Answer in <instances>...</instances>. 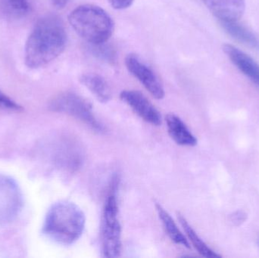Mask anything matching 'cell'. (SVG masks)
Segmentation results:
<instances>
[{
	"label": "cell",
	"mask_w": 259,
	"mask_h": 258,
	"mask_svg": "<svg viewBox=\"0 0 259 258\" xmlns=\"http://www.w3.org/2000/svg\"><path fill=\"white\" fill-rule=\"evenodd\" d=\"M66 44L67 33L62 21L56 16L41 18L26 42V65L30 68L45 66L63 53Z\"/></svg>",
	"instance_id": "1"
},
{
	"label": "cell",
	"mask_w": 259,
	"mask_h": 258,
	"mask_svg": "<svg viewBox=\"0 0 259 258\" xmlns=\"http://www.w3.org/2000/svg\"><path fill=\"white\" fill-rule=\"evenodd\" d=\"M86 218L74 203L61 201L50 208L46 216L44 233L50 239L64 245L77 242L83 234Z\"/></svg>",
	"instance_id": "2"
},
{
	"label": "cell",
	"mask_w": 259,
	"mask_h": 258,
	"mask_svg": "<svg viewBox=\"0 0 259 258\" xmlns=\"http://www.w3.org/2000/svg\"><path fill=\"white\" fill-rule=\"evenodd\" d=\"M68 21L76 33L90 45L106 42L112 36L114 23L110 15L95 5H82L70 13Z\"/></svg>",
	"instance_id": "3"
},
{
	"label": "cell",
	"mask_w": 259,
	"mask_h": 258,
	"mask_svg": "<svg viewBox=\"0 0 259 258\" xmlns=\"http://www.w3.org/2000/svg\"><path fill=\"white\" fill-rule=\"evenodd\" d=\"M119 177L115 174L108 188L102 217V248L104 257H120L121 253V228L118 219V191Z\"/></svg>",
	"instance_id": "4"
},
{
	"label": "cell",
	"mask_w": 259,
	"mask_h": 258,
	"mask_svg": "<svg viewBox=\"0 0 259 258\" xmlns=\"http://www.w3.org/2000/svg\"><path fill=\"white\" fill-rule=\"evenodd\" d=\"M52 111L69 115L97 133H104L105 127L97 119L92 106L84 98L72 92L59 94L50 101Z\"/></svg>",
	"instance_id": "5"
},
{
	"label": "cell",
	"mask_w": 259,
	"mask_h": 258,
	"mask_svg": "<svg viewBox=\"0 0 259 258\" xmlns=\"http://www.w3.org/2000/svg\"><path fill=\"white\" fill-rule=\"evenodd\" d=\"M22 194L10 177L0 175V224L15 220L22 207Z\"/></svg>",
	"instance_id": "6"
},
{
	"label": "cell",
	"mask_w": 259,
	"mask_h": 258,
	"mask_svg": "<svg viewBox=\"0 0 259 258\" xmlns=\"http://www.w3.org/2000/svg\"><path fill=\"white\" fill-rule=\"evenodd\" d=\"M127 70L141 84L149 91V93L157 99H161L164 96V90L159 79L152 68L135 54H129L125 59Z\"/></svg>",
	"instance_id": "7"
},
{
	"label": "cell",
	"mask_w": 259,
	"mask_h": 258,
	"mask_svg": "<svg viewBox=\"0 0 259 258\" xmlns=\"http://www.w3.org/2000/svg\"><path fill=\"white\" fill-rule=\"evenodd\" d=\"M120 98L143 121L151 125L160 126L162 123L161 114L142 92L137 90H124Z\"/></svg>",
	"instance_id": "8"
},
{
	"label": "cell",
	"mask_w": 259,
	"mask_h": 258,
	"mask_svg": "<svg viewBox=\"0 0 259 258\" xmlns=\"http://www.w3.org/2000/svg\"><path fill=\"white\" fill-rule=\"evenodd\" d=\"M220 22L238 21L245 12V0H202Z\"/></svg>",
	"instance_id": "9"
},
{
	"label": "cell",
	"mask_w": 259,
	"mask_h": 258,
	"mask_svg": "<svg viewBox=\"0 0 259 258\" xmlns=\"http://www.w3.org/2000/svg\"><path fill=\"white\" fill-rule=\"evenodd\" d=\"M223 51L233 64L249 79L259 86V65L249 55L240 48L230 44H225Z\"/></svg>",
	"instance_id": "10"
},
{
	"label": "cell",
	"mask_w": 259,
	"mask_h": 258,
	"mask_svg": "<svg viewBox=\"0 0 259 258\" xmlns=\"http://www.w3.org/2000/svg\"><path fill=\"white\" fill-rule=\"evenodd\" d=\"M165 121L169 136L177 144L182 146H195L197 144V139L179 117L169 114Z\"/></svg>",
	"instance_id": "11"
},
{
	"label": "cell",
	"mask_w": 259,
	"mask_h": 258,
	"mask_svg": "<svg viewBox=\"0 0 259 258\" xmlns=\"http://www.w3.org/2000/svg\"><path fill=\"white\" fill-rule=\"evenodd\" d=\"M80 82L101 102H108L112 98L110 87L102 76L94 73L83 74L80 76Z\"/></svg>",
	"instance_id": "12"
},
{
	"label": "cell",
	"mask_w": 259,
	"mask_h": 258,
	"mask_svg": "<svg viewBox=\"0 0 259 258\" xmlns=\"http://www.w3.org/2000/svg\"><path fill=\"white\" fill-rule=\"evenodd\" d=\"M74 142H66L61 147L56 156V162L62 168L74 172L80 168L83 162V154Z\"/></svg>",
	"instance_id": "13"
},
{
	"label": "cell",
	"mask_w": 259,
	"mask_h": 258,
	"mask_svg": "<svg viewBox=\"0 0 259 258\" xmlns=\"http://www.w3.org/2000/svg\"><path fill=\"white\" fill-rule=\"evenodd\" d=\"M155 209H156L158 218L162 223L164 231L167 236L170 238V240L177 245H182L185 248H190V243L189 242L188 239L184 236L182 232L178 228L168 212L158 203L155 204Z\"/></svg>",
	"instance_id": "14"
},
{
	"label": "cell",
	"mask_w": 259,
	"mask_h": 258,
	"mask_svg": "<svg viewBox=\"0 0 259 258\" xmlns=\"http://www.w3.org/2000/svg\"><path fill=\"white\" fill-rule=\"evenodd\" d=\"M178 220L179 222L181 223L183 229L185 231L186 235L188 238L190 242H191L193 246L194 247L195 249L198 251V253L203 256L205 257L208 258H218L221 257L215 251H213L211 248L208 246L205 242H203L202 239L198 236L197 233H196L193 227L189 224L186 218L182 215H178Z\"/></svg>",
	"instance_id": "15"
},
{
	"label": "cell",
	"mask_w": 259,
	"mask_h": 258,
	"mask_svg": "<svg viewBox=\"0 0 259 258\" xmlns=\"http://www.w3.org/2000/svg\"><path fill=\"white\" fill-rule=\"evenodd\" d=\"M220 24L231 36L259 50V39L257 36L246 27L239 24L238 21H223Z\"/></svg>",
	"instance_id": "16"
},
{
	"label": "cell",
	"mask_w": 259,
	"mask_h": 258,
	"mask_svg": "<svg viewBox=\"0 0 259 258\" xmlns=\"http://www.w3.org/2000/svg\"><path fill=\"white\" fill-rule=\"evenodd\" d=\"M29 10L28 0H0V14L8 19H19Z\"/></svg>",
	"instance_id": "17"
},
{
	"label": "cell",
	"mask_w": 259,
	"mask_h": 258,
	"mask_svg": "<svg viewBox=\"0 0 259 258\" xmlns=\"http://www.w3.org/2000/svg\"><path fill=\"white\" fill-rule=\"evenodd\" d=\"M91 53L97 59L107 62L110 65L116 63L117 53L111 45H107L106 42L103 43L91 45L90 46Z\"/></svg>",
	"instance_id": "18"
},
{
	"label": "cell",
	"mask_w": 259,
	"mask_h": 258,
	"mask_svg": "<svg viewBox=\"0 0 259 258\" xmlns=\"http://www.w3.org/2000/svg\"><path fill=\"white\" fill-rule=\"evenodd\" d=\"M0 109L11 111V112H20L22 110V107L21 106L15 102L1 90H0Z\"/></svg>",
	"instance_id": "19"
},
{
	"label": "cell",
	"mask_w": 259,
	"mask_h": 258,
	"mask_svg": "<svg viewBox=\"0 0 259 258\" xmlns=\"http://www.w3.org/2000/svg\"><path fill=\"white\" fill-rule=\"evenodd\" d=\"M246 219H247V215L243 211H237L231 214L229 217L230 223L235 227H238L243 224Z\"/></svg>",
	"instance_id": "20"
},
{
	"label": "cell",
	"mask_w": 259,
	"mask_h": 258,
	"mask_svg": "<svg viewBox=\"0 0 259 258\" xmlns=\"http://www.w3.org/2000/svg\"><path fill=\"white\" fill-rule=\"evenodd\" d=\"M109 4L117 10H123L127 9L132 5L134 0H108Z\"/></svg>",
	"instance_id": "21"
},
{
	"label": "cell",
	"mask_w": 259,
	"mask_h": 258,
	"mask_svg": "<svg viewBox=\"0 0 259 258\" xmlns=\"http://www.w3.org/2000/svg\"><path fill=\"white\" fill-rule=\"evenodd\" d=\"M54 6L58 8H64L68 4L69 0H51Z\"/></svg>",
	"instance_id": "22"
},
{
	"label": "cell",
	"mask_w": 259,
	"mask_h": 258,
	"mask_svg": "<svg viewBox=\"0 0 259 258\" xmlns=\"http://www.w3.org/2000/svg\"><path fill=\"white\" fill-rule=\"evenodd\" d=\"M258 243H259V240H258Z\"/></svg>",
	"instance_id": "23"
}]
</instances>
